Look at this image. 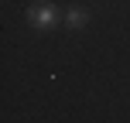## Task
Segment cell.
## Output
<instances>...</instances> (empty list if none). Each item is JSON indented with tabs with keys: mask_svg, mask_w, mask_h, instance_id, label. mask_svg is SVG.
Returning a JSON list of instances; mask_svg holds the SVG:
<instances>
[{
	"mask_svg": "<svg viewBox=\"0 0 130 123\" xmlns=\"http://www.w3.org/2000/svg\"><path fill=\"white\" fill-rule=\"evenodd\" d=\"M27 21H31L34 31H52V27H58V10L52 4H38L27 10Z\"/></svg>",
	"mask_w": 130,
	"mask_h": 123,
	"instance_id": "cell-1",
	"label": "cell"
},
{
	"mask_svg": "<svg viewBox=\"0 0 130 123\" xmlns=\"http://www.w3.org/2000/svg\"><path fill=\"white\" fill-rule=\"evenodd\" d=\"M89 24V10H82V7H72L69 14H65V27H72V31H79V27Z\"/></svg>",
	"mask_w": 130,
	"mask_h": 123,
	"instance_id": "cell-2",
	"label": "cell"
}]
</instances>
